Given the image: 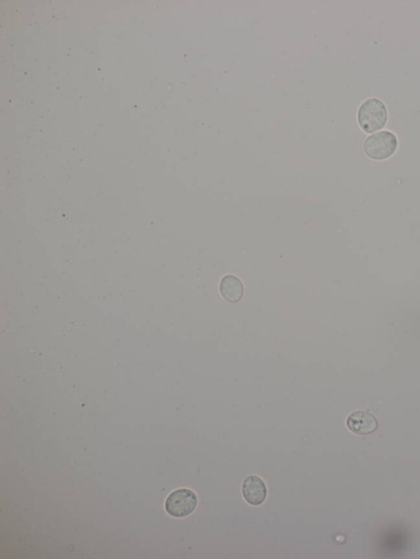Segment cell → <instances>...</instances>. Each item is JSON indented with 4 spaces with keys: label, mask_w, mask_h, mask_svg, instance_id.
I'll list each match as a JSON object with an SVG mask.
<instances>
[{
    "label": "cell",
    "mask_w": 420,
    "mask_h": 559,
    "mask_svg": "<svg viewBox=\"0 0 420 559\" xmlns=\"http://www.w3.org/2000/svg\"><path fill=\"white\" fill-rule=\"evenodd\" d=\"M357 119L359 126L366 133H373L384 128L387 121L384 103L379 98H368L359 107Z\"/></svg>",
    "instance_id": "obj_1"
},
{
    "label": "cell",
    "mask_w": 420,
    "mask_h": 559,
    "mask_svg": "<svg viewBox=\"0 0 420 559\" xmlns=\"http://www.w3.org/2000/svg\"><path fill=\"white\" fill-rule=\"evenodd\" d=\"M398 148V139L390 131H382L368 136L363 144L368 157L375 161H384L393 155Z\"/></svg>",
    "instance_id": "obj_2"
},
{
    "label": "cell",
    "mask_w": 420,
    "mask_h": 559,
    "mask_svg": "<svg viewBox=\"0 0 420 559\" xmlns=\"http://www.w3.org/2000/svg\"><path fill=\"white\" fill-rule=\"evenodd\" d=\"M198 504L197 495L189 489L181 488L172 492L165 501L167 514L177 519L186 518L193 513Z\"/></svg>",
    "instance_id": "obj_3"
},
{
    "label": "cell",
    "mask_w": 420,
    "mask_h": 559,
    "mask_svg": "<svg viewBox=\"0 0 420 559\" xmlns=\"http://www.w3.org/2000/svg\"><path fill=\"white\" fill-rule=\"evenodd\" d=\"M242 496L252 506L262 505L267 498L268 490L264 482L258 476L245 478L241 486Z\"/></svg>",
    "instance_id": "obj_4"
},
{
    "label": "cell",
    "mask_w": 420,
    "mask_h": 559,
    "mask_svg": "<svg viewBox=\"0 0 420 559\" xmlns=\"http://www.w3.org/2000/svg\"><path fill=\"white\" fill-rule=\"evenodd\" d=\"M347 425L353 433L366 435L373 433L377 428L376 417L370 412L359 410L350 415Z\"/></svg>",
    "instance_id": "obj_5"
},
{
    "label": "cell",
    "mask_w": 420,
    "mask_h": 559,
    "mask_svg": "<svg viewBox=\"0 0 420 559\" xmlns=\"http://www.w3.org/2000/svg\"><path fill=\"white\" fill-rule=\"evenodd\" d=\"M219 290L222 297L230 304H237L243 297L244 286L236 276L227 275L223 277Z\"/></svg>",
    "instance_id": "obj_6"
}]
</instances>
